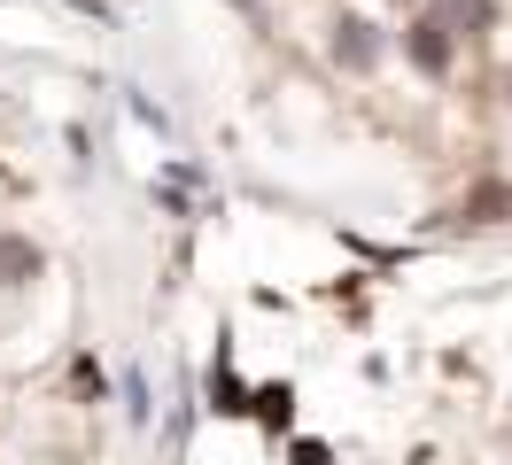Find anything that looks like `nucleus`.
I'll list each match as a JSON object with an SVG mask.
<instances>
[{
  "label": "nucleus",
  "instance_id": "1",
  "mask_svg": "<svg viewBox=\"0 0 512 465\" xmlns=\"http://www.w3.org/2000/svg\"><path fill=\"white\" fill-rule=\"evenodd\" d=\"M404 55H412V70H427V78H450V24L443 16H419V24L404 31Z\"/></svg>",
  "mask_w": 512,
  "mask_h": 465
},
{
  "label": "nucleus",
  "instance_id": "2",
  "mask_svg": "<svg viewBox=\"0 0 512 465\" xmlns=\"http://www.w3.org/2000/svg\"><path fill=\"white\" fill-rule=\"evenodd\" d=\"M334 62H342V70H373V62H381V24L342 16V24H334Z\"/></svg>",
  "mask_w": 512,
  "mask_h": 465
},
{
  "label": "nucleus",
  "instance_id": "3",
  "mask_svg": "<svg viewBox=\"0 0 512 465\" xmlns=\"http://www.w3.org/2000/svg\"><path fill=\"white\" fill-rule=\"evenodd\" d=\"M210 411L249 419V388H241V372H233V349H225V341H218V357H210Z\"/></svg>",
  "mask_w": 512,
  "mask_h": 465
},
{
  "label": "nucleus",
  "instance_id": "4",
  "mask_svg": "<svg viewBox=\"0 0 512 465\" xmlns=\"http://www.w3.org/2000/svg\"><path fill=\"white\" fill-rule=\"evenodd\" d=\"M39 264H47V256H39L32 233H0V287H32Z\"/></svg>",
  "mask_w": 512,
  "mask_h": 465
},
{
  "label": "nucleus",
  "instance_id": "5",
  "mask_svg": "<svg viewBox=\"0 0 512 465\" xmlns=\"http://www.w3.org/2000/svg\"><path fill=\"white\" fill-rule=\"evenodd\" d=\"M249 419H264V427L280 434V427L295 419V388H288V380H264V388H249Z\"/></svg>",
  "mask_w": 512,
  "mask_h": 465
},
{
  "label": "nucleus",
  "instance_id": "6",
  "mask_svg": "<svg viewBox=\"0 0 512 465\" xmlns=\"http://www.w3.org/2000/svg\"><path fill=\"white\" fill-rule=\"evenodd\" d=\"M125 411H132V427H148V411H156V403H148V380H140V372H125Z\"/></svg>",
  "mask_w": 512,
  "mask_h": 465
},
{
  "label": "nucleus",
  "instance_id": "7",
  "mask_svg": "<svg viewBox=\"0 0 512 465\" xmlns=\"http://www.w3.org/2000/svg\"><path fill=\"white\" fill-rule=\"evenodd\" d=\"M70 380H78V396H86V403H101V365H94V357H78Z\"/></svg>",
  "mask_w": 512,
  "mask_h": 465
},
{
  "label": "nucleus",
  "instance_id": "8",
  "mask_svg": "<svg viewBox=\"0 0 512 465\" xmlns=\"http://www.w3.org/2000/svg\"><path fill=\"white\" fill-rule=\"evenodd\" d=\"M288 458H295V465H334V450H326V442H295Z\"/></svg>",
  "mask_w": 512,
  "mask_h": 465
},
{
  "label": "nucleus",
  "instance_id": "9",
  "mask_svg": "<svg viewBox=\"0 0 512 465\" xmlns=\"http://www.w3.org/2000/svg\"><path fill=\"white\" fill-rule=\"evenodd\" d=\"M450 8H466V24H474V31L489 24V0H450Z\"/></svg>",
  "mask_w": 512,
  "mask_h": 465
}]
</instances>
